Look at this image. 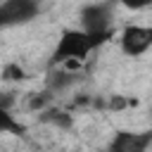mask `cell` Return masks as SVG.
I'll use <instances>...</instances> for the list:
<instances>
[{
	"label": "cell",
	"mask_w": 152,
	"mask_h": 152,
	"mask_svg": "<svg viewBox=\"0 0 152 152\" xmlns=\"http://www.w3.org/2000/svg\"><path fill=\"white\" fill-rule=\"evenodd\" d=\"M40 12L38 0H2L0 2V28L28 24Z\"/></svg>",
	"instance_id": "3"
},
{
	"label": "cell",
	"mask_w": 152,
	"mask_h": 152,
	"mask_svg": "<svg viewBox=\"0 0 152 152\" xmlns=\"http://www.w3.org/2000/svg\"><path fill=\"white\" fill-rule=\"evenodd\" d=\"M76 81V74L71 71V69H57V71H52L50 76H48V90L50 93H59V90H64V88H69L71 83Z\"/></svg>",
	"instance_id": "6"
},
{
	"label": "cell",
	"mask_w": 152,
	"mask_h": 152,
	"mask_svg": "<svg viewBox=\"0 0 152 152\" xmlns=\"http://www.w3.org/2000/svg\"><path fill=\"white\" fill-rule=\"evenodd\" d=\"M7 97L0 95V133H24V126L19 121H14V116L10 114V107H7Z\"/></svg>",
	"instance_id": "7"
},
{
	"label": "cell",
	"mask_w": 152,
	"mask_h": 152,
	"mask_svg": "<svg viewBox=\"0 0 152 152\" xmlns=\"http://www.w3.org/2000/svg\"><path fill=\"white\" fill-rule=\"evenodd\" d=\"M40 121L45 124H52V126H59V128H69L71 126V116L62 109H45L40 114Z\"/></svg>",
	"instance_id": "8"
},
{
	"label": "cell",
	"mask_w": 152,
	"mask_h": 152,
	"mask_svg": "<svg viewBox=\"0 0 152 152\" xmlns=\"http://www.w3.org/2000/svg\"><path fill=\"white\" fill-rule=\"evenodd\" d=\"M95 48H97V40L90 33H86L83 28H66V31H62V36H59V40L52 50L50 66L55 69V66H59L64 62H71V59L83 62Z\"/></svg>",
	"instance_id": "1"
},
{
	"label": "cell",
	"mask_w": 152,
	"mask_h": 152,
	"mask_svg": "<svg viewBox=\"0 0 152 152\" xmlns=\"http://www.w3.org/2000/svg\"><path fill=\"white\" fill-rule=\"evenodd\" d=\"M112 21H114L112 2H90L81 10V28L90 33L97 40V45H102L112 36Z\"/></svg>",
	"instance_id": "2"
},
{
	"label": "cell",
	"mask_w": 152,
	"mask_h": 152,
	"mask_svg": "<svg viewBox=\"0 0 152 152\" xmlns=\"http://www.w3.org/2000/svg\"><path fill=\"white\" fill-rule=\"evenodd\" d=\"M119 2L128 10H145V7L152 5V0H119Z\"/></svg>",
	"instance_id": "10"
},
{
	"label": "cell",
	"mask_w": 152,
	"mask_h": 152,
	"mask_svg": "<svg viewBox=\"0 0 152 152\" xmlns=\"http://www.w3.org/2000/svg\"><path fill=\"white\" fill-rule=\"evenodd\" d=\"M152 145V131H119L109 140L107 152H147Z\"/></svg>",
	"instance_id": "5"
},
{
	"label": "cell",
	"mask_w": 152,
	"mask_h": 152,
	"mask_svg": "<svg viewBox=\"0 0 152 152\" xmlns=\"http://www.w3.org/2000/svg\"><path fill=\"white\" fill-rule=\"evenodd\" d=\"M2 78H5V81H21V78H24V69H21L19 64H7V66L2 69Z\"/></svg>",
	"instance_id": "9"
},
{
	"label": "cell",
	"mask_w": 152,
	"mask_h": 152,
	"mask_svg": "<svg viewBox=\"0 0 152 152\" xmlns=\"http://www.w3.org/2000/svg\"><path fill=\"white\" fill-rule=\"evenodd\" d=\"M152 48V26L128 24L121 31V52L128 57H138Z\"/></svg>",
	"instance_id": "4"
}]
</instances>
